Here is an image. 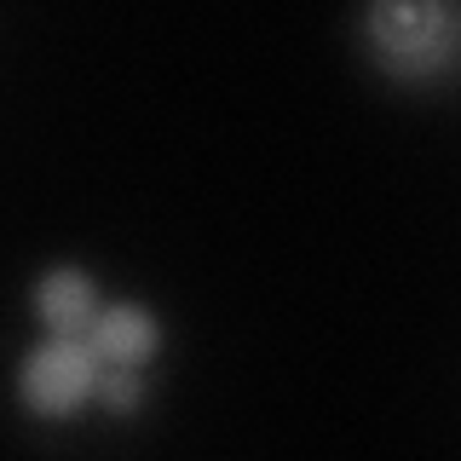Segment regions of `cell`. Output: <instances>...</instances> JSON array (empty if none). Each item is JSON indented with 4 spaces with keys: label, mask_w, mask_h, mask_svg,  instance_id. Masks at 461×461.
Listing matches in <instances>:
<instances>
[{
    "label": "cell",
    "mask_w": 461,
    "mask_h": 461,
    "mask_svg": "<svg viewBox=\"0 0 461 461\" xmlns=\"http://www.w3.org/2000/svg\"><path fill=\"white\" fill-rule=\"evenodd\" d=\"M364 35L386 76L438 81L461 52V12L456 0H369Z\"/></svg>",
    "instance_id": "6da1fadb"
},
{
    "label": "cell",
    "mask_w": 461,
    "mask_h": 461,
    "mask_svg": "<svg viewBox=\"0 0 461 461\" xmlns=\"http://www.w3.org/2000/svg\"><path fill=\"white\" fill-rule=\"evenodd\" d=\"M110 375H115V364L98 352V340L86 335V329H76V335L47 329L18 364V398L41 415V421H69V415H81L86 403L104 398Z\"/></svg>",
    "instance_id": "7a4b0ae2"
},
{
    "label": "cell",
    "mask_w": 461,
    "mask_h": 461,
    "mask_svg": "<svg viewBox=\"0 0 461 461\" xmlns=\"http://www.w3.org/2000/svg\"><path fill=\"white\" fill-rule=\"evenodd\" d=\"M86 335L98 340V352L115 369H150V357L162 352V323L144 300H104V312L93 317Z\"/></svg>",
    "instance_id": "3957f363"
},
{
    "label": "cell",
    "mask_w": 461,
    "mask_h": 461,
    "mask_svg": "<svg viewBox=\"0 0 461 461\" xmlns=\"http://www.w3.org/2000/svg\"><path fill=\"white\" fill-rule=\"evenodd\" d=\"M29 306H35L41 329L76 335V329H93V317L104 312V300H98L93 271H81V266H47L35 277V288H29Z\"/></svg>",
    "instance_id": "277c9868"
}]
</instances>
